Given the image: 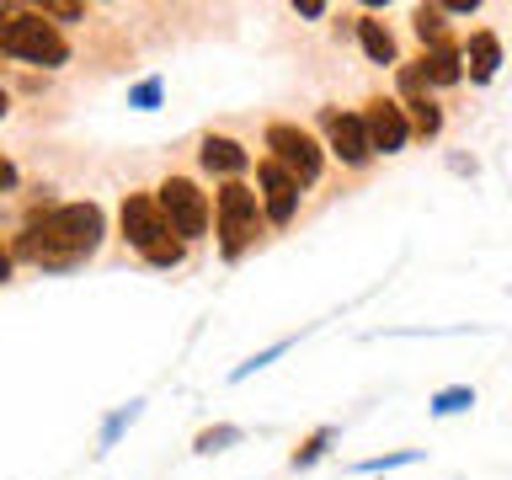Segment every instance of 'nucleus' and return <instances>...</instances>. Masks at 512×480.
<instances>
[{"label":"nucleus","mask_w":512,"mask_h":480,"mask_svg":"<svg viewBox=\"0 0 512 480\" xmlns=\"http://www.w3.org/2000/svg\"><path fill=\"white\" fill-rule=\"evenodd\" d=\"M102 235H107L102 203H59V208H43V214H32L22 224L16 256L43 267V272H70L80 262H91Z\"/></svg>","instance_id":"obj_1"},{"label":"nucleus","mask_w":512,"mask_h":480,"mask_svg":"<svg viewBox=\"0 0 512 480\" xmlns=\"http://www.w3.org/2000/svg\"><path fill=\"white\" fill-rule=\"evenodd\" d=\"M0 54L38 64V70H59L70 59V43L38 6H6V16H0Z\"/></svg>","instance_id":"obj_2"},{"label":"nucleus","mask_w":512,"mask_h":480,"mask_svg":"<svg viewBox=\"0 0 512 480\" xmlns=\"http://www.w3.org/2000/svg\"><path fill=\"white\" fill-rule=\"evenodd\" d=\"M123 240L150 267H176L187 256V240L171 230L166 214H160L155 192H128V198H123Z\"/></svg>","instance_id":"obj_3"},{"label":"nucleus","mask_w":512,"mask_h":480,"mask_svg":"<svg viewBox=\"0 0 512 480\" xmlns=\"http://www.w3.org/2000/svg\"><path fill=\"white\" fill-rule=\"evenodd\" d=\"M262 198L246 182H224L214 198V235H219V256L224 262H240L256 240H262Z\"/></svg>","instance_id":"obj_4"},{"label":"nucleus","mask_w":512,"mask_h":480,"mask_svg":"<svg viewBox=\"0 0 512 480\" xmlns=\"http://www.w3.org/2000/svg\"><path fill=\"white\" fill-rule=\"evenodd\" d=\"M262 144H267V160H278V166L288 176H299L304 187L320 182V171H326V144H320L310 128H299V123H288V118L267 123V139Z\"/></svg>","instance_id":"obj_5"},{"label":"nucleus","mask_w":512,"mask_h":480,"mask_svg":"<svg viewBox=\"0 0 512 480\" xmlns=\"http://www.w3.org/2000/svg\"><path fill=\"white\" fill-rule=\"evenodd\" d=\"M155 203L182 240H198L208 224H214V203H208V192L192 182V176H166V182L155 187Z\"/></svg>","instance_id":"obj_6"},{"label":"nucleus","mask_w":512,"mask_h":480,"mask_svg":"<svg viewBox=\"0 0 512 480\" xmlns=\"http://www.w3.org/2000/svg\"><path fill=\"white\" fill-rule=\"evenodd\" d=\"M395 102L406 107V123H411V139H438L443 134V107L432 86L416 75V64H395Z\"/></svg>","instance_id":"obj_7"},{"label":"nucleus","mask_w":512,"mask_h":480,"mask_svg":"<svg viewBox=\"0 0 512 480\" xmlns=\"http://www.w3.org/2000/svg\"><path fill=\"white\" fill-rule=\"evenodd\" d=\"M320 139H326V155H336L352 171H363L368 160H374L368 134H363V118H358V112H347V107H336V102L320 107Z\"/></svg>","instance_id":"obj_8"},{"label":"nucleus","mask_w":512,"mask_h":480,"mask_svg":"<svg viewBox=\"0 0 512 480\" xmlns=\"http://www.w3.org/2000/svg\"><path fill=\"white\" fill-rule=\"evenodd\" d=\"M358 118H363V134H368V150H374V155H400L411 144L406 107H400L395 96H368Z\"/></svg>","instance_id":"obj_9"},{"label":"nucleus","mask_w":512,"mask_h":480,"mask_svg":"<svg viewBox=\"0 0 512 480\" xmlns=\"http://www.w3.org/2000/svg\"><path fill=\"white\" fill-rule=\"evenodd\" d=\"M256 198H262V219L267 224H288L299 214V198H304V182L288 176L278 160H256Z\"/></svg>","instance_id":"obj_10"},{"label":"nucleus","mask_w":512,"mask_h":480,"mask_svg":"<svg viewBox=\"0 0 512 480\" xmlns=\"http://www.w3.org/2000/svg\"><path fill=\"white\" fill-rule=\"evenodd\" d=\"M198 166L208 176H224V182H240V171H251V150L230 134H203L198 144Z\"/></svg>","instance_id":"obj_11"},{"label":"nucleus","mask_w":512,"mask_h":480,"mask_svg":"<svg viewBox=\"0 0 512 480\" xmlns=\"http://www.w3.org/2000/svg\"><path fill=\"white\" fill-rule=\"evenodd\" d=\"M496 70H502V38L491 27H475L464 43V75H470V86H491Z\"/></svg>","instance_id":"obj_12"},{"label":"nucleus","mask_w":512,"mask_h":480,"mask_svg":"<svg viewBox=\"0 0 512 480\" xmlns=\"http://www.w3.org/2000/svg\"><path fill=\"white\" fill-rule=\"evenodd\" d=\"M411 64H416V75H422L432 91H438V86H459V80H464V48H459V43L422 48Z\"/></svg>","instance_id":"obj_13"},{"label":"nucleus","mask_w":512,"mask_h":480,"mask_svg":"<svg viewBox=\"0 0 512 480\" xmlns=\"http://www.w3.org/2000/svg\"><path fill=\"white\" fill-rule=\"evenodd\" d=\"M352 32H358V48L368 54V64H400V43H395V32L384 27L374 11L352 16Z\"/></svg>","instance_id":"obj_14"},{"label":"nucleus","mask_w":512,"mask_h":480,"mask_svg":"<svg viewBox=\"0 0 512 480\" xmlns=\"http://www.w3.org/2000/svg\"><path fill=\"white\" fill-rule=\"evenodd\" d=\"M411 27H416V38H422L427 48L454 43V38H448V16H443V6H416V11H411Z\"/></svg>","instance_id":"obj_15"},{"label":"nucleus","mask_w":512,"mask_h":480,"mask_svg":"<svg viewBox=\"0 0 512 480\" xmlns=\"http://www.w3.org/2000/svg\"><path fill=\"white\" fill-rule=\"evenodd\" d=\"M470 406H475V390H470V384H448V390H438V395L427 400L432 416H459V411H470Z\"/></svg>","instance_id":"obj_16"},{"label":"nucleus","mask_w":512,"mask_h":480,"mask_svg":"<svg viewBox=\"0 0 512 480\" xmlns=\"http://www.w3.org/2000/svg\"><path fill=\"white\" fill-rule=\"evenodd\" d=\"M331 443H336V427H315L310 438L294 448V459H288V464H294V470H310L315 459H326V448H331Z\"/></svg>","instance_id":"obj_17"},{"label":"nucleus","mask_w":512,"mask_h":480,"mask_svg":"<svg viewBox=\"0 0 512 480\" xmlns=\"http://www.w3.org/2000/svg\"><path fill=\"white\" fill-rule=\"evenodd\" d=\"M240 438H246V432H240V427L219 422V427H203L198 438H192V448H198V454H219V448H230V443H240Z\"/></svg>","instance_id":"obj_18"},{"label":"nucleus","mask_w":512,"mask_h":480,"mask_svg":"<svg viewBox=\"0 0 512 480\" xmlns=\"http://www.w3.org/2000/svg\"><path fill=\"white\" fill-rule=\"evenodd\" d=\"M422 459V448H400V454H379V459H363L358 475H379V470H406V464Z\"/></svg>","instance_id":"obj_19"},{"label":"nucleus","mask_w":512,"mask_h":480,"mask_svg":"<svg viewBox=\"0 0 512 480\" xmlns=\"http://www.w3.org/2000/svg\"><path fill=\"white\" fill-rule=\"evenodd\" d=\"M43 16H48V22H86V6H80V0H43V6H38Z\"/></svg>","instance_id":"obj_20"},{"label":"nucleus","mask_w":512,"mask_h":480,"mask_svg":"<svg viewBox=\"0 0 512 480\" xmlns=\"http://www.w3.org/2000/svg\"><path fill=\"white\" fill-rule=\"evenodd\" d=\"M128 102H134V107H155V102H160V75H150V80H139V86L128 91Z\"/></svg>","instance_id":"obj_21"},{"label":"nucleus","mask_w":512,"mask_h":480,"mask_svg":"<svg viewBox=\"0 0 512 480\" xmlns=\"http://www.w3.org/2000/svg\"><path fill=\"white\" fill-rule=\"evenodd\" d=\"M283 352H288V342H278V347H267V352H256L251 363H240V368H235V379H246V374H256V368H267L272 358H283Z\"/></svg>","instance_id":"obj_22"},{"label":"nucleus","mask_w":512,"mask_h":480,"mask_svg":"<svg viewBox=\"0 0 512 480\" xmlns=\"http://www.w3.org/2000/svg\"><path fill=\"white\" fill-rule=\"evenodd\" d=\"M294 16H310L315 22V16H326V0H294Z\"/></svg>","instance_id":"obj_23"},{"label":"nucleus","mask_w":512,"mask_h":480,"mask_svg":"<svg viewBox=\"0 0 512 480\" xmlns=\"http://www.w3.org/2000/svg\"><path fill=\"white\" fill-rule=\"evenodd\" d=\"M11 187H16V160L0 155V192H11Z\"/></svg>","instance_id":"obj_24"},{"label":"nucleus","mask_w":512,"mask_h":480,"mask_svg":"<svg viewBox=\"0 0 512 480\" xmlns=\"http://www.w3.org/2000/svg\"><path fill=\"white\" fill-rule=\"evenodd\" d=\"M480 11V0H448L443 6V16H475Z\"/></svg>","instance_id":"obj_25"},{"label":"nucleus","mask_w":512,"mask_h":480,"mask_svg":"<svg viewBox=\"0 0 512 480\" xmlns=\"http://www.w3.org/2000/svg\"><path fill=\"white\" fill-rule=\"evenodd\" d=\"M11 278V251H0V283Z\"/></svg>","instance_id":"obj_26"},{"label":"nucleus","mask_w":512,"mask_h":480,"mask_svg":"<svg viewBox=\"0 0 512 480\" xmlns=\"http://www.w3.org/2000/svg\"><path fill=\"white\" fill-rule=\"evenodd\" d=\"M6 112H11V96H6V91H0V118H6Z\"/></svg>","instance_id":"obj_27"}]
</instances>
